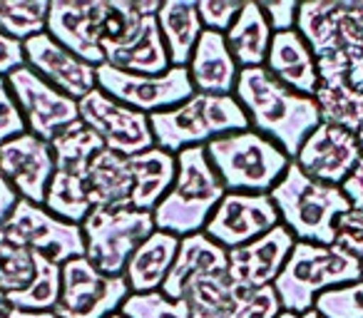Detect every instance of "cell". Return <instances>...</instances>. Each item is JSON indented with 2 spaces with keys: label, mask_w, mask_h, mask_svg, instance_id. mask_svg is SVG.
<instances>
[{
  "label": "cell",
  "mask_w": 363,
  "mask_h": 318,
  "mask_svg": "<svg viewBox=\"0 0 363 318\" xmlns=\"http://www.w3.org/2000/svg\"><path fill=\"white\" fill-rule=\"evenodd\" d=\"M264 67L274 80L291 87L298 95L313 97L321 85L316 57H313L308 42L298 35V30L274 33Z\"/></svg>",
  "instance_id": "cell-19"
},
{
  "label": "cell",
  "mask_w": 363,
  "mask_h": 318,
  "mask_svg": "<svg viewBox=\"0 0 363 318\" xmlns=\"http://www.w3.org/2000/svg\"><path fill=\"white\" fill-rule=\"evenodd\" d=\"M52 159H55L57 172L82 174L90 164V159L100 149H105L102 140L85 125L82 120L67 125L55 140L50 142Z\"/></svg>",
  "instance_id": "cell-30"
},
{
  "label": "cell",
  "mask_w": 363,
  "mask_h": 318,
  "mask_svg": "<svg viewBox=\"0 0 363 318\" xmlns=\"http://www.w3.org/2000/svg\"><path fill=\"white\" fill-rule=\"evenodd\" d=\"M207 157L224 189L244 194H269L291 164L281 147L252 127L209 142Z\"/></svg>",
  "instance_id": "cell-6"
},
{
  "label": "cell",
  "mask_w": 363,
  "mask_h": 318,
  "mask_svg": "<svg viewBox=\"0 0 363 318\" xmlns=\"http://www.w3.org/2000/svg\"><path fill=\"white\" fill-rule=\"evenodd\" d=\"M110 318H125V316H122V313H112Z\"/></svg>",
  "instance_id": "cell-51"
},
{
  "label": "cell",
  "mask_w": 363,
  "mask_h": 318,
  "mask_svg": "<svg viewBox=\"0 0 363 318\" xmlns=\"http://www.w3.org/2000/svg\"><path fill=\"white\" fill-rule=\"evenodd\" d=\"M77 112L80 120L102 140L105 149L117 152L127 159L155 147L150 115L112 100L97 87L77 102Z\"/></svg>",
  "instance_id": "cell-11"
},
{
  "label": "cell",
  "mask_w": 363,
  "mask_h": 318,
  "mask_svg": "<svg viewBox=\"0 0 363 318\" xmlns=\"http://www.w3.org/2000/svg\"><path fill=\"white\" fill-rule=\"evenodd\" d=\"M50 0H0V33L16 42L45 33Z\"/></svg>",
  "instance_id": "cell-32"
},
{
  "label": "cell",
  "mask_w": 363,
  "mask_h": 318,
  "mask_svg": "<svg viewBox=\"0 0 363 318\" xmlns=\"http://www.w3.org/2000/svg\"><path fill=\"white\" fill-rule=\"evenodd\" d=\"M187 72L194 92H202V95H234L242 67L234 60L224 35L204 30L192 52Z\"/></svg>",
  "instance_id": "cell-21"
},
{
  "label": "cell",
  "mask_w": 363,
  "mask_h": 318,
  "mask_svg": "<svg viewBox=\"0 0 363 318\" xmlns=\"http://www.w3.org/2000/svg\"><path fill=\"white\" fill-rule=\"evenodd\" d=\"M97 90L145 115L172 110L194 95L187 67H169L164 75H135L107 62L97 65Z\"/></svg>",
  "instance_id": "cell-9"
},
{
  "label": "cell",
  "mask_w": 363,
  "mask_h": 318,
  "mask_svg": "<svg viewBox=\"0 0 363 318\" xmlns=\"http://www.w3.org/2000/svg\"><path fill=\"white\" fill-rule=\"evenodd\" d=\"M0 318H57L55 311H26V308H16L6 301V306L0 308Z\"/></svg>",
  "instance_id": "cell-45"
},
{
  "label": "cell",
  "mask_w": 363,
  "mask_h": 318,
  "mask_svg": "<svg viewBox=\"0 0 363 318\" xmlns=\"http://www.w3.org/2000/svg\"><path fill=\"white\" fill-rule=\"evenodd\" d=\"M313 100L323 125L341 127L353 135L363 130V92L348 80L321 82Z\"/></svg>",
  "instance_id": "cell-29"
},
{
  "label": "cell",
  "mask_w": 363,
  "mask_h": 318,
  "mask_svg": "<svg viewBox=\"0 0 363 318\" xmlns=\"http://www.w3.org/2000/svg\"><path fill=\"white\" fill-rule=\"evenodd\" d=\"M45 33L90 65L105 62L102 0H50Z\"/></svg>",
  "instance_id": "cell-15"
},
{
  "label": "cell",
  "mask_w": 363,
  "mask_h": 318,
  "mask_svg": "<svg viewBox=\"0 0 363 318\" xmlns=\"http://www.w3.org/2000/svg\"><path fill=\"white\" fill-rule=\"evenodd\" d=\"M62 286V266L50 259L38 256V273L26 291L6 296V301L26 311H55Z\"/></svg>",
  "instance_id": "cell-33"
},
{
  "label": "cell",
  "mask_w": 363,
  "mask_h": 318,
  "mask_svg": "<svg viewBox=\"0 0 363 318\" xmlns=\"http://www.w3.org/2000/svg\"><path fill=\"white\" fill-rule=\"evenodd\" d=\"M3 239H6V237H3V229H0V242H3Z\"/></svg>",
  "instance_id": "cell-52"
},
{
  "label": "cell",
  "mask_w": 363,
  "mask_h": 318,
  "mask_svg": "<svg viewBox=\"0 0 363 318\" xmlns=\"http://www.w3.org/2000/svg\"><path fill=\"white\" fill-rule=\"evenodd\" d=\"M259 6H262V13L267 16V23L274 33L296 30V16H298L296 0H269V3H259Z\"/></svg>",
  "instance_id": "cell-41"
},
{
  "label": "cell",
  "mask_w": 363,
  "mask_h": 318,
  "mask_svg": "<svg viewBox=\"0 0 363 318\" xmlns=\"http://www.w3.org/2000/svg\"><path fill=\"white\" fill-rule=\"evenodd\" d=\"M279 318H301V316H296V313H286V311H281V316Z\"/></svg>",
  "instance_id": "cell-48"
},
{
  "label": "cell",
  "mask_w": 363,
  "mask_h": 318,
  "mask_svg": "<svg viewBox=\"0 0 363 318\" xmlns=\"http://www.w3.org/2000/svg\"><path fill=\"white\" fill-rule=\"evenodd\" d=\"M274 30L269 28L267 16L262 13V6L254 0H244L242 13L237 21L232 23L224 40H227L229 50H232L234 60L242 70L247 67H264L269 55V45H272Z\"/></svg>",
  "instance_id": "cell-27"
},
{
  "label": "cell",
  "mask_w": 363,
  "mask_h": 318,
  "mask_svg": "<svg viewBox=\"0 0 363 318\" xmlns=\"http://www.w3.org/2000/svg\"><path fill=\"white\" fill-rule=\"evenodd\" d=\"M182 239L172 237L167 232H155L137 246L132 259L127 261L122 278L130 286V293H152L160 291L162 283L169 276V268L177 259Z\"/></svg>",
  "instance_id": "cell-23"
},
{
  "label": "cell",
  "mask_w": 363,
  "mask_h": 318,
  "mask_svg": "<svg viewBox=\"0 0 363 318\" xmlns=\"http://www.w3.org/2000/svg\"><path fill=\"white\" fill-rule=\"evenodd\" d=\"M6 306V293H0V308Z\"/></svg>",
  "instance_id": "cell-50"
},
{
  "label": "cell",
  "mask_w": 363,
  "mask_h": 318,
  "mask_svg": "<svg viewBox=\"0 0 363 318\" xmlns=\"http://www.w3.org/2000/svg\"><path fill=\"white\" fill-rule=\"evenodd\" d=\"M361 157L363 152L358 144V135L321 122L306 137V142L291 162H296L298 169L316 182L341 187L348 174L356 169V164L361 162Z\"/></svg>",
  "instance_id": "cell-14"
},
{
  "label": "cell",
  "mask_w": 363,
  "mask_h": 318,
  "mask_svg": "<svg viewBox=\"0 0 363 318\" xmlns=\"http://www.w3.org/2000/svg\"><path fill=\"white\" fill-rule=\"evenodd\" d=\"M80 227L87 261L105 276H122L137 246L155 232V219L132 207L92 209Z\"/></svg>",
  "instance_id": "cell-7"
},
{
  "label": "cell",
  "mask_w": 363,
  "mask_h": 318,
  "mask_svg": "<svg viewBox=\"0 0 363 318\" xmlns=\"http://www.w3.org/2000/svg\"><path fill=\"white\" fill-rule=\"evenodd\" d=\"M281 301H279L274 286L259 288V291H249L244 306L239 308L237 318H279L281 316Z\"/></svg>",
  "instance_id": "cell-40"
},
{
  "label": "cell",
  "mask_w": 363,
  "mask_h": 318,
  "mask_svg": "<svg viewBox=\"0 0 363 318\" xmlns=\"http://www.w3.org/2000/svg\"><path fill=\"white\" fill-rule=\"evenodd\" d=\"M348 82H351L356 90L363 92V52H361V57H358L356 65L351 67V72H348Z\"/></svg>",
  "instance_id": "cell-46"
},
{
  "label": "cell",
  "mask_w": 363,
  "mask_h": 318,
  "mask_svg": "<svg viewBox=\"0 0 363 318\" xmlns=\"http://www.w3.org/2000/svg\"><path fill=\"white\" fill-rule=\"evenodd\" d=\"M6 80L11 85V92L21 107L30 135L52 142L67 125L80 120L77 102L57 87H52L50 82H45L28 65L13 70Z\"/></svg>",
  "instance_id": "cell-12"
},
{
  "label": "cell",
  "mask_w": 363,
  "mask_h": 318,
  "mask_svg": "<svg viewBox=\"0 0 363 318\" xmlns=\"http://www.w3.org/2000/svg\"><path fill=\"white\" fill-rule=\"evenodd\" d=\"M105 62L117 70L135 72V75H164L172 65L160 25H157V16L147 18L140 30L120 47L105 50Z\"/></svg>",
  "instance_id": "cell-26"
},
{
  "label": "cell",
  "mask_w": 363,
  "mask_h": 318,
  "mask_svg": "<svg viewBox=\"0 0 363 318\" xmlns=\"http://www.w3.org/2000/svg\"><path fill=\"white\" fill-rule=\"evenodd\" d=\"M321 318H363V278L323 291L313 303Z\"/></svg>",
  "instance_id": "cell-36"
},
{
  "label": "cell",
  "mask_w": 363,
  "mask_h": 318,
  "mask_svg": "<svg viewBox=\"0 0 363 318\" xmlns=\"http://www.w3.org/2000/svg\"><path fill=\"white\" fill-rule=\"evenodd\" d=\"M26 132L28 125L23 120V112L18 107L16 97H13L11 85H8L6 77H0V144L16 140Z\"/></svg>",
  "instance_id": "cell-38"
},
{
  "label": "cell",
  "mask_w": 363,
  "mask_h": 318,
  "mask_svg": "<svg viewBox=\"0 0 363 318\" xmlns=\"http://www.w3.org/2000/svg\"><path fill=\"white\" fill-rule=\"evenodd\" d=\"M301 318H321V316H318V313L316 311H308V313H303V316Z\"/></svg>",
  "instance_id": "cell-47"
},
{
  "label": "cell",
  "mask_w": 363,
  "mask_h": 318,
  "mask_svg": "<svg viewBox=\"0 0 363 318\" xmlns=\"http://www.w3.org/2000/svg\"><path fill=\"white\" fill-rule=\"evenodd\" d=\"M150 127L155 147L179 154L189 147H207L224 135L249 130V120L234 95L194 92L182 105L150 115Z\"/></svg>",
  "instance_id": "cell-5"
},
{
  "label": "cell",
  "mask_w": 363,
  "mask_h": 318,
  "mask_svg": "<svg viewBox=\"0 0 363 318\" xmlns=\"http://www.w3.org/2000/svg\"><path fill=\"white\" fill-rule=\"evenodd\" d=\"M269 197L281 224L294 234L296 242H311L321 246H331L338 217L351 212V204L343 197L341 187L316 182L303 174L296 162L289 164Z\"/></svg>",
  "instance_id": "cell-3"
},
{
  "label": "cell",
  "mask_w": 363,
  "mask_h": 318,
  "mask_svg": "<svg viewBox=\"0 0 363 318\" xmlns=\"http://www.w3.org/2000/svg\"><path fill=\"white\" fill-rule=\"evenodd\" d=\"M341 192H343V197L348 199L353 212L363 214V157H361V162L356 164V169L348 174L346 182L341 184Z\"/></svg>",
  "instance_id": "cell-43"
},
{
  "label": "cell",
  "mask_w": 363,
  "mask_h": 318,
  "mask_svg": "<svg viewBox=\"0 0 363 318\" xmlns=\"http://www.w3.org/2000/svg\"><path fill=\"white\" fill-rule=\"evenodd\" d=\"M38 273V254L11 242H0V293L26 291Z\"/></svg>",
  "instance_id": "cell-34"
},
{
  "label": "cell",
  "mask_w": 363,
  "mask_h": 318,
  "mask_svg": "<svg viewBox=\"0 0 363 318\" xmlns=\"http://www.w3.org/2000/svg\"><path fill=\"white\" fill-rule=\"evenodd\" d=\"M229 268V251L222 249L219 244H214L209 237H204V232L184 237L179 242V251L169 268V276L162 283L160 291L167 298L179 301L184 288L197 278L217 276V273H227Z\"/></svg>",
  "instance_id": "cell-20"
},
{
  "label": "cell",
  "mask_w": 363,
  "mask_h": 318,
  "mask_svg": "<svg viewBox=\"0 0 363 318\" xmlns=\"http://www.w3.org/2000/svg\"><path fill=\"white\" fill-rule=\"evenodd\" d=\"M234 97L242 105L249 127L281 147L289 159L298 154L306 137L321 125L316 100L274 80L267 67H247L239 72Z\"/></svg>",
  "instance_id": "cell-1"
},
{
  "label": "cell",
  "mask_w": 363,
  "mask_h": 318,
  "mask_svg": "<svg viewBox=\"0 0 363 318\" xmlns=\"http://www.w3.org/2000/svg\"><path fill=\"white\" fill-rule=\"evenodd\" d=\"M281 219L269 194L227 192L204 227V237L232 251L279 227Z\"/></svg>",
  "instance_id": "cell-13"
},
{
  "label": "cell",
  "mask_w": 363,
  "mask_h": 318,
  "mask_svg": "<svg viewBox=\"0 0 363 318\" xmlns=\"http://www.w3.org/2000/svg\"><path fill=\"white\" fill-rule=\"evenodd\" d=\"M361 273H363V261H361Z\"/></svg>",
  "instance_id": "cell-53"
},
{
  "label": "cell",
  "mask_w": 363,
  "mask_h": 318,
  "mask_svg": "<svg viewBox=\"0 0 363 318\" xmlns=\"http://www.w3.org/2000/svg\"><path fill=\"white\" fill-rule=\"evenodd\" d=\"M0 229L6 242L30 249L33 254L50 259L60 266L70 259L85 256V239H82L80 224L62 222L43 204H33L28 199L18 202L16 212Z\"/></svg>",
  "instance_id": "cell-8"
},
{
  "label": "cell",
  "mask_w": 363,
  "mask_h": 318,
  "mask_svg": "<svg viewBox=\"0 0 363 318\" xmlns=\"http://www.w3.org/2000/svg\"><path fill=\"white\" fill-rule=\"evenodd\" d=\"M227 194L207 157V147H189L177 154V177L167 197L152 212L155 229L177 239L204 232L209 217Z\"/></svg>",
  "instance_id": "cell-2"
},
{
  "label": "cell",
  "mask_w": 363,
  "mask_h": 318,
  "mask_svg": "<svg viewBox=\"0 0 363 318\" xmlns=\"http://www.w3.org/2000/svg\"><path fill=\"white\" fill-rule=\"evenodd\" d=\"M0 174L16 187L21 199L43 204L48 184L55 174L50 142L40 140L30 132L11 142H3L0 144Z\"/></svg>",
  "instance_id": "cell-17"
},
{
  "label": "cell",
  "mask_w": 363,
  "mask_h": 318,
  "mask_svg": "<svg viewBox=\"0 0 363 318\" xmlns=\"http://www.w3.org/2000/svg\"><path fill=\"white\" fill-rule=\"evenodd\" d=\"M92 209H125L132 197L130 159L117 152L100 149L82 172Z\"/></svg>",
  "instance_id": "cell-22"
},
{
  "label": "cell",
  "mask_w": 363,
  "mask_h": 318,
  "mask_svg": "<svg viewBox=\"0 0 363 318\" xmlns=\"http://www.w3.org/2000/svg\"><path fill=\"white\" fill-rule=\"evenodd\" d=\"M294 244H296L294 234L284 224H279L264 237L232 249L227 268L229 278L244 291H259V288L274 286Z\"/></svg>",
  "instance_id": "cell-18"
},
{
  "label": "cell",
  "mask_w": 363,
  "mask_h": 318,
  "mask_svg": "<svg viewBox=\"0 0 363 318\" xmlns=\"http://www.w3.org/2000/svg\"><path fill=\"white\" fill-rule=\"evenodd\" d=\"M157 25L169 55V65L187 67L204 33L197 0H164L157 13Z\"/></svg>",
  "instance_id": "cell-25"
},
{
  "label": "cell",
  "mask_w": 363,
  "mask_h": 318,
  "mask_svg": "<svg viewBox=\"0 0 363 318\" xmlns=\"http://www.w3.org/2000/svg\"><path fill=\"white\" fill-rule=\"evenodd\" d=\"M358 144H361V152H363V130L358 132Z\"/></svg>",
  "instance_id": "cell-49"
},
{
  "label": "cell",
  "mask_w": 363,
  "mask_h": 318,
  "mask_svg": "<svg viewBox=\"0 0 363 318\" xmlns=\"http://www.w3.org/2000/svg\"><path fill=\"white\" fill-rule=\"evenodd\" d=\"M26 65V52H23V42L11 40L8 35L0 33V77H8L13 70Z\"/></svg>",
  "instance_id": "cell-42"
},
{
  "label": "cell",
  "mask_w": 363,
  "mask_h": 318,
  "mask_svg": "<svg viewBox=\"0 0 363 318\" xmlns=\"http://www.w3.org/2000/svg\"><path fill=\"white\" fill-rule=\"evenodd\" d=\"M18 202H21V194H18L16 187L0 174V227L11 219V214L16 212Z\"/></svg>",
  "instance_id": "cell-44"
},
{
  "label": "cell",
  "mask_w": 363,
  "mask_h": 318,
  "mask_svg": "<svg viewBox=\"0 0 363 318\" xmlns=\"http://www.w3.org/2000/svg\"><path fill=\"white\" fill-rule=\"evenodd\" d=\"M43 207L50 214H55L57 219H62V222H70V224L85 222L87 214L92 212V207H90V199H87L82 174L57 172L55 169L50 184H48Z\"/></svg>",
  "instance_id": "cell-31"
},
{
  "label": "cell",
  "mask_w": 363,
  "mask_h": 318,
  "mask_svg": "<svg viewBox=\"0 0 363 318\" xmlns=\"http://www.w3.org/2000/svg\"><path fill=\"white\" fill-rule=\"evenodd\" d=\"M120 313L125 318H189L187 301L167 298L162 291L152 293H130L122 303Z\"/></svg>",
  "instance_id": "cell-35"
},
{
  "label": "cell",
  "mask_w": 363,
  "mask_h": 318,
  "mask_svg": "<svg viewBox=\"0 0 363 318\" xmlns=\"http://www.w3.org/2000/svg\"><path fill=\"white\" fill-rule=\"evenodd\" d=\"M23 52H26V65L30 70H35L43 80L65 92L75 102H80L97 87V67L62 47L48 33H40L23 42Z\"/></svg>",
  "instance_id": "cell-16"
},
{
  "label": "cell",
  "mask_w": 363,
  "mask_h": 318,
  "mask_svg": "<svg viewBox=\"0 0 363 318\" xmlns=\"http://www.w3.org/2000/svg\"><path fill=\"white\" fill-rule=\"evenodd\" d=\"M333 246L346 251L348 256L363 261V214L361 212H346L336 222V237Z\"/></svg>",
  "instance_id": "cell-39"
},
{
  "label": "cell",
  "mask_w": 363,
  "mask_h": 318,
  "mask_svg": "<svg viewBox=\"0 0 363 318\" xmlns=\"http://www.w3.org/2000/svg\"><path fill=\"white\" fill-rule=\"evenodd\" d=\"M247 296L249 291L237 286L229 273L197 278L182 293V298L187 301L189 318H237Z\"/></svg>",
  "instance_id": "cell-28"
},
{
  "label": "cell",
  "mask_w": 363,
  "mask_h": 318,
  "mask_svg": "<svg viewBox=\"0 0 363 318\" xmlns=\"http://www.w3.org/2000/svg\"><path fill=\"white\" fill-rule=\"evenodd\" d=\"M132 197L130 207L140 212H155V207L167 197L177 177V154L160 147L130 157Z\"/></svg>",
  "instance_id": "cell-24"
},
{
  "label": "cell",
  "mask_w": 363,
  "mask_h": 318,
  "mask_svg": "<svg viewBox=\"0 0 363 318\" xmlns=\"http://www.w3.org/2000/svg\"><path fill=\"white\" fill-rule=\"evenodd\" d=\"M361 261L348 256L338 246L296 242L281 273L274 281V291L284 311L303 316L313 311V303L323 291L361 281Z\"/></svg>",
  "instance_id": "cell-4"
},
{
  "label": "cell",
  "mask_w": 363,
  "mask_h": 318,
  "mask_svg": "<svg viewBox=\"0 0 363 318\" xmlns=\"http://www.w3.org/2000/svg\"><path fill=\"white\" fill-rule=\"evenodd\" d=\"M242 0H197V11L199 18H202L204 30L219 33V35H224L232 28V23L242 13Z\"/></svg>",
  "instance_id": "cell-37"
},
{
  "label": "cell",
  "mask_w": 363,
  "mask_h": 318,
  "mask_svg": "<svg viewBox=\"0 0 363 318\" xmlns=\"http://www.w3.org/2000/svg\"><path fill=\"white\" fill-rule=\"evenodd\" d=\"M130 296L122 276H105L85 256L62 263V286L57 298V318H110L120 313Z\"/></svg>",
  "instance_id": "cell-10"
}]
</instances>
